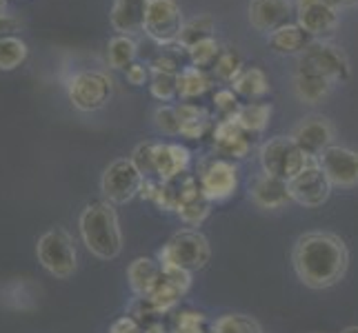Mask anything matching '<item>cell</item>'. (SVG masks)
<instances>
[{
  "label": "cell",
  "instance_id": "obj_32",
  "mask_svg": "<svg viewBox=\"0 0 358 333\" xmlns=\"http://www.w3.org/2000/svg\"><path fill=\"white\" fill-rule=\"evenodd\" d=\"M180 291L171 285V282H167L165 278H160V282H158V287L147 295V302L152 304V309L154 311H158V313H165V311H169L171 306H174L176 302H178V298H180Z\"/></svg>",
  "mask_w": 358,
  "mask_h": 333
},
{
  "label": "cell",
  "instance_id": "obj_26",
  "mask_svg": "<svg viewBox=\"0 0 358 333\" xmlns=\"http://www.w3.org/2000/svg\"><path fill=\"white\" fill-rule=\"evenodd\" d=\"M176 111H178V118H180V133L185 135V138H189V140L201 138L207 129V122H209L205 111L201 107L187 105V103L176 107Z\"/></svg>",
  "mask_w": 358,
  "mask_h": 333
},
{
  "label": "cell",
  "instance_id": "obj_37",
  "mask_svg": "<svg viewBox=\"0 0 358 333\" xmlns=\"http://www.w3.org/2000/svg\"><path fill=\"white\" fill-rule=\"evenodd\" d=\"M156 127L163 131V133H180V118H178V111L176 107H158L156 109Z\"/></svg>",
  "mask_w": 358,
  "mask_h": 333
},
{
  "label": "cell",
  "instance_id": "obj_3",
  "mask_svg": "<svg viewBox=\"0 0 358 333\" xmlns=\"http://www.w3.org/2000/svg\"><path fill=\"white\" fill-rule=\"evenodd\" d=\"M310 156H307L296 140L287 138V135H276L269 142L263 145L261 149V165L265 169V174L276 176L282 180H292L294 176H299L301 171L310 165Z\"/></svg>",
  "mask_w": 358,
  "mask_h": 333
},
{
  "label": "cell",
  "instance_id": "obj_35",
  "mask_svg": "<svg viewBox=\"0 0 358 333\" xmlns=\"http://www.w3.org/2000/svg\"><path fill=\"white\" fill-rule=\"evenodd\" d=\"M187 52H189V58H192L194 67H201L203 69V67L214 65L223 49L218 47V43L214 38H207V40H201V43L192 45Z\"/></svg>",
  "mask_w": 358,
  "mask_h": 333
},
{
  "label": "cell",
  "instance_id": "obj_42",
  "mask_svg": "<svg viewBox=\"0 0 358 333\" xmlns=\"http://www.w3.org/2000/svg\"><path fill=\"white\" fill-rule=\"evenodd\" d=\"M125 71H127V80L136 84V87H141V84H145L147 78H150V67H145L141 63H131Z\"/></svg>",
  "mask_w": 358,
  "mask_h": 333
},
{
  "label": "cell",
  "instance_id": "obj_39",
  "mask_svg": "<svg viewBox=\"0 0 358 333\" xmlns=\"http://www.w3.org/2000/svg\"><path fill=\"white\" fill-rule=\"evenodd\" d=\"M131 163L138 167V171L143 176L154 174V145L152 142H143L134 149Z\"/></svg>",
  "mask_w": 358,
  "mask_h": 333
},
{
  "label": "cell",
  "instance_id": "obj_46",
  "mask_svg": "<svg viewBox=\"0 0 358 333\" xmlns=\"http://www.w3.org/2000/svg\"><path fill=\"white\" fill-rule=\"evenodd\" d=\"M147 333H165V331H163V327H158V325H156V327H152Z\"/></svg>",
  "mask_w": 358,
  "mask_h": 333
},
{
  "label": "cell",
  "instance_id": "obj_25",
  "mask_svg": "<svg viewBox=\"0 0 358 333\" xmlns=\"http://www.w3.org/2000/svg\"><path fill=\"white\" fill-rule=\"evenodd\" d=\"M231 84H234V91H236L238 96H245V98H261L269 89L265 71L258 69V67L243 69L238 73V78L234 80Z\"/></svg>",
  "mask_w": 358,
  "mask_h": 333
},
{
  "label": "cell",
  "instance_id": "obj_7",
  "mask_svg": "<svg viewBox=\"0 0 358 333\" xmlns=\"http://www.w3.org/2000/svg\"><path fill=\"white\" fill-rule=\"evenodd\" d=\"M101 187L109 202L125 205L141 191L143 174L138 171V167L131 163V158H118L105 169Z\"/></svg>",
  "mask_w": 358,
  "mask_h": 333
},
{
  "label": "cell",
  "instance_id": "obj_45",
  "mask_svg": "<svg viewBox=\"0 0 358 333\" xmlns=\"http://www.w3.org/2000/svg\"><path fill=\"white\" fill-rule=\"evenodd\" d=\"M327 3L334 9H341V7H354V5H358V0H327Z\"/></svg>",
  "mask_w": 358,
  "mask_h": 333
},
{
  "label": "cell",
  "instance_id": "obj_31",
  "mask_svg": "<svg viewBox=\"0 0 358 333\" xmlns=\"http://www.w3.org/2000/svg\"><path fill=\"white\" fill-rule=\"evenodd\" d=\"M107 58L114 69H127L136 58V43L129 36H116V38L109 40Z\"/></svg>",
  "mask_w": 358,
  "mask_h": 333
},
{
  "label": "cell",
  "instance_id": "obj_14",
  "mask_svg": "<svg viewBox=\"0 0 358 333\" xmlns=\"http://www.w3.org/2000/svg\"><path fill=\"white\" fill-rule=\"evenodd\" d=\"M292 138L310 158H318L327 147H331L329 142L334 138V129H331L327 118L312 116V118H305L301 125L294 129Z\"/></svg>",
  "mask_w": 358,
  "mask_h": 333
},
{
  "label": "cell",
  "instance_id": "obj_19",
  "mask_svg": "<svg viewBox=\"0 0 358 333\" xmlns=\"http://www.w3.org/2000/svg\"><path fill=\"white\" fill-rule=\"evenodd\" d=\"M250 193H252L254 202L263 209H280L292 200L287 180L269 176V174L256 178Z\"/></svg>",
  "mask_w": 358,
  "mask_h": 333
},
{
  "label": "cell",
  "instance_id": "obj_8",
  "mask_svg": "<svg viewBox=\"0 0 358 333\" xmlns=\"http://www.w3.org/2000/svg\"><path fill=\"white\" fill-rule=\"evenodd\" d=\"M182 14L176 0H150L145 16V31L158 45L178 43Z\"/></svg>",
  "mask_w": 358,
  "mask_h": 333
},
{
  "label": "cell",
  "instance_id": "obj_24",
  "mask_svg": "<svg viewBox=\"0 0 358 333\" xmlns=\"http://www.w3.org/2000/svg\"><path fill=\"white\" fill-rule=\"evenodd\" d=\"M209 76L201 67H185L178 71V96L182 101L199 98L209 89Z\"/></svg>",
  "mask_w": 358,
  "mask_h": 333
},
{
  "label": "cell",
  "instance_id": "obj_4",
  "mask_svg": "<svg viewBox=\"0 0 358 333\" xmlns=\"http://www.w3.org/2000/svg\"><path fill=\"white\" fill-rule=\"evenodd\" d=\"M301 73H312V76L325 78L331 84L345 82L350 78V63L345 54L341 52V47L314 40L310 47L305 49L299 58V69Z\"/></svg>",
  "mask_w": 358,
  "mask_h": 333
},
{
  "label": "cell",
  "instance_id": "obj_33",
  "mask_svg": "<svg viewBox=\"0 0 358 333\" xmlns=\"http://www.w3.org/2000/svg\"><path fill=\"white\" fill-rule=\"evenodd\" d=\"M214 71L220 80H229L234 82L238 78V73L243 71V60H241V54L236 49H223L218 56V60L214 63Z\"/></svg>",
  "mask_w": 358,
  "mask_h": 333
},
{
  "label": "cell",
  "instance_id": "obj_40",
  "mask_svg": "<svg viewBox=\"0 0 358 333\" xmlns=\"http://www.w3.org/2000/svg\"><path fill=\"white\" fill-rule=\"evenodd\" d=\"M214 105H216V109L220 111V114L225 116V120H229V118H234L238 114V101H236V94H234L231 89H220V91H216L214 94Z\"/></svg>",
  "mask_w": 358,
  "mask_h": 333
},
{
  "label": "cell",
  "instance_id": "obj_29",
  "mask_svg": "<svg viewBox=\"0 0 358 333\" xmlns=\"http://www.w3.org/2000/svg\"><path fill=\"white\" fill-rule=\"evenodd\" d=\"M209 333H263V331H261V325L250 316L227 313V316H220L216 323L209 327Z\"/></svg>",
  "mask_w": 358,
  "mask_h": 333
},
{
  "label": "cell",
  "instance_id": "obj_28",
  "mask_svg": "<svg viewBox=\"0 0 358 333\" xmlns=\"http://www.w3.org/2000/svg\"><path fill=\"white\" fill-rule=\"evenodd\" d=\"M27 58V45L16 36H3L0 38V71H11L24 63Z\"/></svg>",
  "mask_w": 358,
  "mask_h": 333
},
{
  "label": "cell",
  "instance_id": "obj_5",
  "mask_svg": "<svg viewBox=\"0 0 358 333\" xmlns=\"http://www.w3.org/2000/svg\"><path fill=\"white\" fill-rule=\"evenodd\" d=\"M36 256L45 271L56 278H69L76 271V246L65 229H49L38 238Z\"/></svg>",
  "mask_w": 358,
  "mask_h": 333
},
{
  "label": "cell",
  "instance_id": "obj_17",
  "mask_svg": "<svg viewBox=\"0 0 358 333\" xmlns=\"http://www.w3.org/2000/svg\"><path fill=\"white\" fill-rule=\"evenodd\" d=\"M189 165V151L180 145H154V174L171 182L182 176Z\"/></svg>",
  "mask_w": 358,
  "mask_h": 333
},
{
  "label": "cell",
  "instance_id": "obj_47",
  "mask_svg": "<svg viewBox=\"0 0 358 333\" xmlns=\"http://www.w3.org/2000/svg\"><path fill=\"white\" fill-rule=\"evenodd\" d=\"M341 333H358V327H348V329L341 331Z\"/></svg>",
  "mask_w": 358,
  "mask_h": 333
},
{
  "label": "cell",
  "instance_id": "obj_1",
  "mask_svg": "<svg viewBox=\"0 0 358 333\" xmlns=\"http://www.w3.org/2000/svg\"><path fill=\"white\" fill-rule=\"evenodd\" d=\"M292 265L299 280L310 289H329L343 280L350 251L338 236L327 231L305 233L294 244Z\"/></svg>",
  "mask_w": 358,
  "mask_h": 333
},
{
  "label": "cell",
  "instance_id": "obj_12",
  "mask_svg": "<svg viewBox=\"0 0 358 333\" xmlns=\"http://www.w3.org/2000/svg\"><path fill=\"white\" fill-rule=\"evenodd\" d=\"M299 24L312 36L331 34L338 24V14L327 0H296Z\"/></svg>",
  "mask_w": 358,
  "mask_h": 333
},
{
  "label": "cell",
  "instance_id": "obj_27",
  "mask_svg": "<svg viewBox=\"0 0 358 333\" xmlns=\"http://www.w3.org/2000/svg\"><path fill=\"white\" fill-rule=\"evenodd\" d=\"M271 116V107L269 105H261V103H250V105H243L238 109V114L234 116V120L247 131V133H254V131H263L265 125L269 122Z\"/></svg>",
  "mask_w": 358,
  "mask_h": 333
},
{
  "label": "cell",
  "instance_id": "obj_43",
  "mask_svg": "<svg viewBox=\"0 0 358 333\" xmlns=\"http://www.w3.org/2000/svg\"><path fill=\"white\" fill-rule=\"evenodd\" d=\"M109 333H138V327H136V323L131 318H120L118 323L112 325Z\"/></svg>",
  "mask_w": 358,
  "mask_h": 333
},
{
  "label": "cell",
  "instance_id": "obj_16",
  "mask_svg": "<svg viewBox=\"0 0 358 333\" xmlns=\"http://www.w3.org/2000/svg\"><path fill=\"white\" fill-rule=\"evenodd\" d=\"M150 0H114L109 11V22L120 36H129L145 29V16Z\"/></svg>",
  "mask_w": 358,
  "mask_h": 333
},
{
  "label": "cell",
  "instance_id": "obj_41",
  "mask_svg": "<svg viewBox=\"0 0 358 333\" xmlns=\"http://www.w3.org/2000/svg\"><path fill=\"white\" fill-rule=\"evenodd\" d=\"M152 71H169V73H178V60L171 54H158L152 60Z\"/></svg>",
  "mask_w": 358,
  "mask_h": 333
},
{
  "label": "cell",
  "instance_id": "obj_22",
  "mask_svg": "<svg viewBox=\"0 0 358 333\" xmlns=\"http://www.w3.org/2000/svg\"><path fill=\"white\" fill-rule=\"evenodd\" d=\"M160 278H163V271H160V265L154 262L152 258H136L127 269L131 291L136 295H145V298L158 287Z\"/></svg>",
  "mask_w": 358,
  "mask_h": 333
},
{
  "label": "cell",
  "instance_id": "obj_48",
  "mask_svg": "<svg viewBox=\"0 0 358 333\" xmlns=\"http://www.w3.org/2000/svg\"><path fill=\"white\" fill-rule=\"evenodd\" d=\"M0 14H5V0H0Z\"/></svg>",
  "mask_w": 358,
  "mask_h": 333
},
{
  "label": "cell",
  "instance_id": "obj_38",
  "mask_svg": "<svg viewBox=\"0 0 358 333\" xmlns=\"http://www.w3.org/2000/svg\"><path fill=\"white\" fill-rule=\"evenodd\" d=\"M205 316L196 311H180L176 318V333H205Z\"/></svg>",
  "mask_w": 358,
  "mask_h": 333
},
{
  "label": "cell",
  "instance_id": "obj_6",
  "mask_svg": "<svg viewBox=\"0 0 358 333\" xmlns=\"http://www.w3.org/2000/svg\"><path fill=\"white\" fill-rule=\"evenodd\" d=\"M209 242L203 233L194 229H185L176 233L158 253L160 265H176L180 269L196 271L203 269L209 260Z\"/></svg>",
  "mask_w": 358,
  "mask_h": 333
},
{
  "label": "cell",
  "instance_id": "obj_9",
  "mask_svg": "<svg viewBox=\"0 0 358 333\" xmlns=\"http://www.w3.org/2000/svg\"><path fill=\"white\" fill-rule=\"evenodd\" d=\"M112 80L101 71H83L69 82V101L80 111L103 109L112 98Z\"/></svg>",
  "mask_w": 358,
  "mask_h": 333
},
{
  "label": "cell",
  "instance_id": "obj_44",
  "mask_svg": "<svg viewBox=\"0 0 358 333\" xmlns=\"http://www.w3.org/2000/svg\"><path fill=\"white\" fill-rule=\"evenodd\" d=\"M18 27V20L9 14H0V38L7 34V31H14Z\"/></svg>",
  "mask_w": 358,
  "mask_h": 333
},
{
  "label": "cell",
  "instance_id": "obj_13",
  "mask_svg": "<svg viewBox=\"0 0 358 333\" xmlns=\"http://www.w3.org/2000/svg\"><path fill=\"white\" fill-rule=\"evenodd\" d=\"M236 167L227 160H214L201 174V189L207 200H225L236 191Z\"/></svg>",
  "mask_w": 358,
  "mask_h": 333
},
{
  "label": "cell",
  "instance_id": "obj_11",
  "mask_svg": "<svg viewBox=\"0 0 358 333\" xmlns=\"http://www.w3.org/2000/svg\"><path fill=\"white\" fill-rule=\"evenodd\" d=\"M318 165L329 178L331 187H356L358 184V151L345 147H327L318 156Z\"/></svg>",
  "mask_w": 358,
  "mask_h": 333
},
{
  "label": "cell",
  "instance_id": "obj_30",
  "mask_svg": "<svg viewBox=\"0 0 358 333\" xmlns=\"http://www.w3.org/2000/svg\"><path fill=\"white\" fill-rule=\"evenodd\" d=\"M212 34H214V20H212V16H199V18H194V20L182 24L180 36H178V43L185 49H189L196 43L212 38Z\"/></svg>",
  "mask_w": 358,
  "mask_h": 333
},
{
  "label": "cell",
  "instance_id": "obj_2",
  "mask_svg": "<svg viewBox=\"0 0 358 333\" xmlns=\"http://www.w3.org/2000/svg\"><path fill=\"white\" fill-rule=\"evenodd\" d=\"M80 238L85 246L101 260H112L122 249V233L118 225L116 209L109 202H92L83 209Z\"/></svg>",
  "mask_w": 358,
  "mask_h": 333
},
{
  "label": "cell",
  "instance_id": "obj_23",
  "mask_svg": "<svg viewBox=\"0 0 358 333\" xmlns=\"http://www.w3.org/2000/svg\"><path fill=\"white\" fill-rule=\"evenodd\" d=\"M294 87H296V94L303 103H320L323 98L331 91V84L329 80L325 78H318V76H312V73H301L296 71V78H294Z\"/></svg>",
  "mask_w": 358,
  "mask_h": 333
},
{
  "label": "cell",
  "instance_id": "obj_15",
  "mask_svg": "<svg viewBox=\"0 0 358 333\" xmlns=\"http://www.w3.org/2000/svg\"><path fill=\"white\" fill-rule=\"evenodd\" d=\"M292 3L289 0H252L250 3V22L258 31H276L289 24Z\"/></svg>",
  "mask_w": 358,
  "mask_h": 333
},
{
  "label": "cell",
  "instance_id": "obj_21",
  "mask_svg": "<svg viewBox=\"0 0 358 333\" xmlns=\"http://www.w3.org/2000/svg\"><path fill=\"white\" fill-rule=\"evenodd\" d=\"M267 43L276 54L292 56V54H303L314 40H312V34H307L301 24L296 22V24H285V27L271 31Z\"/></svg>",
  "mask_w": 358,
  "mask_h": 333
},
{
  "label": "cell",
  "instance_id": "obj_20",
  "mask_svg": "<svg viewBox=\"0 0 358 333\" xmlns=\"http://www.w3.org/2000/svg\"><path fill=\"white\" fill-rule=\"evenodd\" d=\"M0 304L14 311H31L38 306V287L24 278L9 280L0 285Z\"/></svg>",
  "mask_w": 358,
  "mask_h": 333
},
{
  "label": "cell",
  "instance_id": "obj_18",
  "mask_svg": "<svg viewBox=\"0 0 358 333\" xmlns=\"http://www.w3.org/2000/svg\"><path fill=\"white\" fill-rule=\"evenodd\" d=\"M214 147L218 154L227 158H245L252 149V142L247 138V131L236 120H223L214 131Z\"/></svg>",
  "mask_w": 358,
  "mask_h": 333
},
{
  "label": "cell",
  "instance_id": "obj_10",
  "mask_svg": "<svg viewBox=\"0 0 358 333\" xmlns=\"http://www.w3.org/2000/svg\"><path fill=\"white\" fill-rule=\"evenodd\" d=\"M289 195L294 202H299L303 207H320L323 202H327L329 193H331V182L325 176V171L320 169L318 160H310L299 176H294L289 182Z\"/></svg>",
  "mask_w": 358,
  "mask_h": 333
},
{
  "label": "cell",
  "instance_id": "obj_34",
  "mask_svg": "<svg viewBox=\"0 0 358 333\" xmlns=\"http://www.w3.org/2000/svg\"><path fill=\"white\" fill-rule=\"evenodd\" d=\"M152 96L158 101H171L178 94V73L169 71H152Z\"/></svg>",
  "mask_w": 358,
  "mask_h": 333
},
{
  "label": "cell",
  "instance_id": "obj_36",
  "mask_svg": "<svg viewBox=\"0 0 358 333\" xmlns=\"http://www.w3.org/2000/svg\"><path fill=\"white\" fill-rule=\"evenodd\" d=\"M176 209H178V214L185 222H189V225H201V222L205 220V216L209 214V200L205 198V193H201L192 200L180 202Z\"/></svg>",
  "mask_w": 358,
  "mask_h": 333
}]
</instances>
